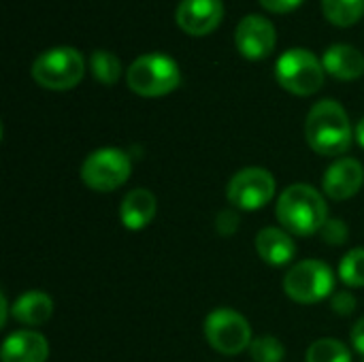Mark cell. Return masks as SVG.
Returning a JSON list of instances; mask_svg holds the SVG:
<instances>
[{
	"label": "cell",
	"instance_id": "6da1fadb",
	"mask_svg": "<svg viewBox=\"0 0 364 362\" xmlns=\"http://www.w3.org/2000/svg\"><path fill=\"white\" fill-rule=\"evenodd\" d=\"M305 139L316 154L326 158H341L352 147L356 137L348 111L337 100L326 98L309 109L305 119Z\"/></svg>",
	"mask_w": 364,
	"mask_h": 362
},
{
	"label": "cell",
	"instance_id": "7a4b0ae2",
	"mask_svg": "<svg viewBox=\"0 0 364 362\" xmlns=\"http://www.w3.org/2000/svg\"><path fill=\"white\" fill-rule=\"evenodd\" d=\"M277 222L284 230L296 237H311L328 222V207L324 196L307 183L288 186L275 205Z\"/></svg>",
	"mask_w": 364,
	"mask_h": 362
},
{
	"label": "cell",
	"instance_id": "3957f363",
	"mask_svg": "<svg viewBox=\"0 0 364 362\" xmlns=\"http://www.w3.org/2000/svg\"><path fill=\"white\" fill-rule=\"evenodd\" d=\"M126 81L134 94L143 98H160L179 87L181 70L166 53H143L128 66Z\"/></svg>",
	"mask_w": 364,
	"mask_h": 362
},
{
	"label": "cell",
	"instance_id": "277c9868",
	"mask_svg": "<svg viewBox=\"0 0 364 362\" xmlns=\"http://www.w3.org/2000/svg\"><path fill=\"white\" fill-rule=\"evenodd\" d=\"M83 73H85L83 55L75 47H68V45H60V47H51L43 51L41 55L34 58L30 66L32 79L41 87L53 90V92L73 90L83 79Z\"/></svg>",
	"mask_w": 364,
	"mask_h": 362
},
{
	"label": "cell",
	"instance_id": "5b68a950",
	"mask_svg": "<svg viewBox=\"0 0 364 362\" xmlns=\"http://www.w3.org/2000/svg\"><path fill=\"white\" fill-rule=\"evenodd\" d=\"M324 64L307 49L294 47L284 51L275 62L277 83L294 96H311L324 85Z\"/></svg>",
	"mask_w": 364,
	"mask_h": 362
},
{
	"label": "cell",
	"instance_id": "8992f818",
	"mask_svg": "<svg viewBox=\"0 0 364 362\" xmlns=\"http://www.w3.org/2000/svg\"><path fill=\"white\" fill-rule=\"evenodd\" d=\"M284 292L301 305H316L335 292V273L322 260H301L284 277Z\"/></svg>",
	"mask_w": 364,
	"mask_h": 362
},
{
	"label": "cell",
	"instance_id": "52a82bcc",
	"mask_svg": "<svg viewBox=\"0 0 364 362\" xmlns=\"http://www.w3.org/2000/svg\"><path fill=\"white\" fill-rule=\"evenodd\" d=\"M203 331H205L207 344L224 356H237L243 350H250L254 341L250 322L230 307L213 309L205 318Z\"/></svg>",
	"mask_w": 364,
	"mask_h": 362
},
{
	"label": "cell",
	"instance_id": "ba28073f",
	"mask_svg": "<svg viewBox=\"0 0 364 362\" xmlns=\"http://www.w3.org/2000/svg\"><path fill=\"white\" fill-rule=\"evenodd\" d=\"M132 173L130 156L115 147L92 151L81 164V181L94 192H113L122 188Z\"/></svg>",
	"mask_w": 364,
	"mask_h": 362
},
{
	"label": "cell",
	"instance_id": "9c48e42d",
	"mask_svg": "<svg viewBox=\"0 0 364 362\" xmlns=\"http://www.w3.org/2000/svg\"><path fill=\"white\" fill-rule=\"evenodd\" d=\"M275 177L262 166H247L232 175L226 188L228 203L239 211H258L275 196Z\"/></svg>",
	"mask_w": 364,
	"mask_h": 362
},
{
	"label": "cell",
	"instance_id": "30bf717a",
	"mask_svg": "<svg viewBox=\"0 0 364 362\" xmlns=\"http://www.w3.org/2000/svg\"><path fill=\"white\" fill-rule=\"evenodd\" d=\"M277 32L271 19L262 15H245L235 28V45L247 60H264L273 53Z\"/></svg>",
	"mask_w": 364,
	"mask_h": 362
},
{
	"label": "cell",
	"instance_id": "8fae6325",
	"mask_svg": "<svg viewBox=\"0 0 364 362\" xmlns=\"http://www.w3.org/2000/svg\"><path fill=\"white\" fill-rule=\"evenodd\" d=\"M177 26L192 34L205 36L213 32L224 19V2L222 0H181L175 11Z\"/></svg>",
	"mask_w": 364,
	"mask_h": 362
},
{
	"label": "cell",
	"instance_id": "7c38bea8",
	"mask_svg": "<svg viewBox=\"0 0 364 362\" xmlns=\"http://www.w3.org/2000/svg\"><path fill=\"white\" fill-rule=\"evenodd\" d=\"M364 183V166L356 158H339L335 160L324 177H322V188L324 194L331 196L333 201H348L360 192Z\"/></svg>",
	"mask_w": 364,
	"mask_h": 362
},
{
	"label": "cell",
	"instance_id": "4fadbf2b",
	"mask_svg": "<svg viewBox=\"0 0 364 362\" xmlns=\"http://www.w3.org/2000/svg\"><path fill=\"white\" fill-rule=\"evenodd\" d=\"M49 344L36 331H15L2 344V362H47Z\"/></svg>",
	"mask_w": 364,
	"mask_h": 362
},
{
	"label": "cell",
	"instance_id": "5bb4252c",
	"mask_svg": "<svg viewBox=\"0 0 364 362\" xmlns=\"http://www.w3.org/2000/svg\"><path fill=\"white\" fill-rule=\"evenodd\" d=\"M324 70L339 81H354L364 75V53L350 43H335L322 55Z\"/></svg>",
	"mask_w": 364,
	"mask_h": 362
},
{
	"label": "cell",
	"instance_id": "9a60e30c",
	"mask_svg": "<svg viewBox=\"0 0 364 362\" xmlns=\"http://www.w3.org/2000/svg\"><path fill=\"white\" fill-rule=\"evenodd\" d=\"M158 201L147 188L130 190L119 205V220L128 230H143L156 218Z\"/></svg>",
	"mask_w": 364,
	"mask_h": 362
},
{
	"label": "cell",
	"instance_id": "2e32d148",
	"mask_svg": "<svg viewBox=\"0 0 364 362\" xmlns=\"http://www.w3.org/2000/svg\"><path fill=\"white\" fill-rule=\"evenodd\" d=\"M256 252L267 265L284 267V265L292 262V258L296 254V245L288 230L267 226L256 235Z\"/></svg>",
	"mask_w": 364,
	"mask_h": 362
},
{
	"label": "cell",
	"instance_id": "e0dca14e",
	"mask_svg": "<svg viewBox=\"0 0 364 362\" xmlns=\"http://www.w3.org/2000/svg\"><path fill=\"white\" fill-rule=\"evenodd\" d=\"M13 318L23 326H43L53 316V301L41 290H28L11 307Z\"/></svg>",
	"mask_w": 364,
	"mask_h": 362
},
{
	"label": "cell",
	"instance_id": "ac0fdd59",
	"mask_svg": "<svg viewBox=\"0 0 364 362\" xmlns=\"http://www.w3.org/2000/svg\"><path fill=\"white\" fill-rule=\"evenodd\" d=\"M322 13L331 23L348 28L363 19L364 0H322Z\"/></svg>",
	"mask_w": 364,
	"mask_h": 362
},
{
	"label": "cell",
	"instance_id": "d6986e66",
	"mask_svg": "<svg viewBox=\"0 0 364 362\" xmlns=\"http://www.w3.org/2000/svg\"><path fill=\"white\" fill-rule=\"evenodd\" d=\"M90 70L98 83L113 85L122 77V62L115 53L105 51V49H96L90 55Z\"/></svg>",
	"mask_w": 364,
	"mask_h": 362
},
{
	"label": "cell",
	"instance_id": "ffe728a7",
	"mask_svg": "<svg viewBox=\"0 0 364 362\" xmlns=\"http://www.w3.org/2000/svg\"><path fill=\"white\" fill-rule=\"evenodd\" d=\"M305 362H352V352L339 339H318L307 348Z\"/></svg>",
	"mask_w": 364,
	"mask_h": 362
},
{
	"label": "cell",
	"instance_id": "44dd1931",
	"mask_svg": "<svg viewBox=\"0 0 364 362\" xmlns=\"http://www.w3.org/2000/svg\"><path fill=\"white\" fill-rule=\"evenodd\" d=\"M339 280L350 288H364V247L350 250L341 258Z\"/></svg>",
	"mask_w": 364,
	"mask_h": 362
},
{
	"label": "cell",
	"instance_id": "7402d4cb",
	"mask_svg": "<svg viewBox=\"0 0 364 362\" xmlns=\"http://www.w3.org/2000/svg\"><path fill=\"white\" fill-rule=\"evenodd\" d=\"M250 356L254 362H282L286 358V348L277 337L264 335L252 341Z\"/></svg>",
	"mask_w": 364,
	"mask_h": 362
},
{
	"label": "cell",
	"instance_id": "603a6c76",
	"mask_svg": "<svg viewBox=\"0 0 364 362\" xmlns=\"http://www.w3.org/2000/svg\"><path fill=\"white\" fill-rule=\"evenodd\" d=\"M320 237L328 245H346L350 239V228L343 220H331L328 218V222L320 230Z\"/></svg>",
	"mask_w": 364,
	"mask_h": 362
},
{
	"label": "cell",
	"instance_id": "cb8c5ba5",
	"mask_svg": "<svg viewBox=\"0 0 364 362\" xmlns=\"http://www.w3.org/2000/svg\"><path fill=\"white\" fill-rule=\"evenodd\" d=\"M241 218H239V209H222L215 215V230L222 237H230L239 230Z\"/></svg>",
	"mask_w": 364,
	"mask_h": 362
},
{
	"label": "cell",
	"instance_id": "d4e9b609",
	"mask_svg": "<svg viewBox=\"0 0 364 362\" xmlns=\"http://www.w3.org/2000/svg\"><path fill=\"white\" fill-rule=\"evenodd\" d=\"M358 301L352 292L343 290V292H335L333 299H331V309L337 314V316H352L354 309H356Z\"/></svg>",
	"mask_w": 364,
	"mask_h": 362
},
{
	"label": "cell",
	"instance_id": "484cf974",
	"mask_svg": "<svg viewBox=\"0 0 364 362\" xmlns=\"http://www.w3.org/2000/svg\"><path fill=\"white\" fill-rule=\"evenodd\" d=\"M260 4H262L267 11H271V13L284 15V13H290V11H294V9H299V6L303 4V0H260Z\"/></svg>",
	"mask_w": 364,
	"mask_h": 362
},
{
	"label": "cell",
	"instance_id": "4316f807",
	"mask_svg": "<svg viewBox=\"0 0 364 362\" xmlns=\"http://www.w3.org/2000/svg\"><path fill=\"white\" fill-rule=\"evenodd\" d=\"M352 346L358 354L364 356V318H360L352 329Z\"/></svg>",
	"mask_w": 364,
	"mask_h": 362
},
{
	"label": "cell",
	"instance_id": "83f0119b",
	"mask_svg": "<svg viewBox=\"0 0 364 362\" xmlns=\"http://www.w3.org/2000/svg\"><path fill=\"white\" fill-rule=\"evenodd\" d=\"M6 314H9V303H6V297L0 294V324L2 326L6 324Z\"/></svg>",
	"mask_w": 364,
	"mask_h": 362
},
{
	"label": "cell",
	"instance_id": "f1b7e54d",
	"mask_svg": "<svg viewBox=\"0 0 364 362\" xmlns=\"http://www.w3.org/2000/svg\"><path fill=\"white\" fill-rule=\"evenodd\" d=\"M354 137H356L358 145H360V147H364V115L360 117V122L356 124V128H354Z\"/></svg>",
	"mask_w": 364,
	"mask_h": 362
},
{
	"label": "cell",
	"instance_id": "f546056e",
	"mask_svg": "<svg viewBox=\"0 0 364 362\" xmlns=\"http://www.w3.org/2000/svg\"><path fill=\"white\" fill-rule=\"evenodd\" d=\"M363 362H364V361H363Z\"/></svg>",
	"mask_w": 364,
	"mask_h": 362
}]
</instances>
